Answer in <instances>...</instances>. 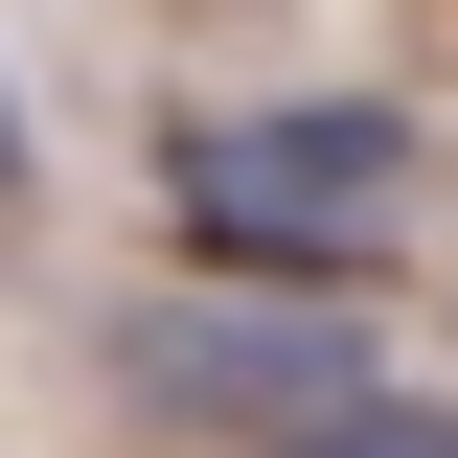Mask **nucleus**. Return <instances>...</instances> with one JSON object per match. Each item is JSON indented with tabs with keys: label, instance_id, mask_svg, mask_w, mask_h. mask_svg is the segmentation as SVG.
Segmentation results:
<instances>
[{
	"label": "nucleus",
	"instance_id": "1",
	"mask_svg": "<svg viewBox=\"0 0 458 458\" xmlns=\"http://www.w3.org/2000/svg\"><path fill=\"white\" fill-rule=\"evenodd\" d=\"M161 207L207 229L252 298H321L344 252H390L412 207V114L390 92H276V114H183L161 138Z\"/></svg>",
	"mask_w": 458,
	"mask_h": 458
},
{
	"label": "nucleus",
	"instance_id": "2",
	"mask_svg": "<svg viewBox=\"0 0 458 458\" xmlns=\"http://www.w3.org/2000/svg\"><path fill=\"white\" fill-rule=\"evenodd\" d=\"M114 367H138L161 412H229L252 458H298V436H344V412L390 390L344 298H229V276H183V298H138V321H114Z\"/></svg>",
	"mask_w": 458,
	"mask_h": 458
},
{
	"label": "nucleus",
	"instance_id": "3",
	"mask_svg": "<svg viewBox=\"0 0 458 458\" xmlns=\"http://www.w3.org/2000/svg\"><path fill=\"white\" fill-rule=\"evenodd\" d=\"M298 458H458V412H436V390H367L344 436H298Z\"/></svg>",
	"mask_w": 458,
	"mask_h": 458
},
{
	"label": "nucleus",
	"instance_id": "4",
	"mask_svg": "<svg viewBox=\"0 0 458 458\" xmlns=\"http://www.w3.org/2000/svg\"><path fill=\"white\" fill-rule=\"evenodd\" d=\"M0 207H23V92H0Z\"/></svg>",
	"mask_w": 458,
	"mask_h": 458
}]
</instances>
